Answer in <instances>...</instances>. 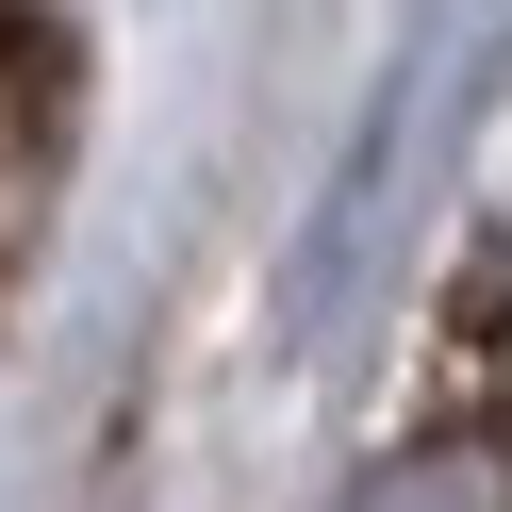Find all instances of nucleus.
<instances>
[{
	"instance_id": "obj_1",
	"label": "nucleus",
	"mask_w": 512,
	"mask_h": 512,
	"mask_svg": "<svg viewBox=\"0 0 512 512\" xmlns=\"http://www.w3.org/2000/svg\"><path fill=\"white\" fill-rule=\"evenodd\" d=\"M380 512H479V479H463V463H430V479H380Z\"/></svg>"
}]
</instances>
